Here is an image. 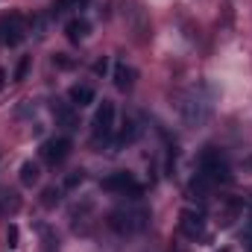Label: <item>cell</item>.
I'll return each instance as SVG.
<instances>
[{"mask_svg": "<svg viewBox=\"0 0 252 252\" xmlns=\"http://www.w3.org/2000/svg\"><path fill=\"white\" fill-rule=\"evenodd\" d=\"M176 112L188 129H199L211 121L214 112V94L208 85H190L176 94Z\"/></svg>", "mask_w": 252, "mask_h": 252, "instance_id": "1", "label": "cell"}, {"mask_svg": "<svg viewBox=\"0 0 252 252\" xmlns=\"http://www.w3.org/2000/svg\"><path fill=\"white\" fill-rule=\"evenodd\" d=\"M147 226H150V208L141 202L118 205L115 211H109V229L118 235H138Z\"/></svg>", "mask_w": 252, "mask_h": 252, "instance_id": "2", "label": "cell"}, {"mask_svg": "<svg viewBox=\"0 0 252 252\" xmlns=\"http://www.w3.org/2000/svg\"><path fill=\"white\" fill-rule=\"evenodd\" d=\"M196 167H199V173L205 176V179H211L214 185H226V182H232V167H229V158H226V153L223 150H217V147H205L202 153H199V161H196Z\"/></svg>", "mask_w": 252, "mask_h": 252, "instance_id": "3", "label": "cell"}, {"mask_svg": "<svg viewBox=\"0 0 252 252\" xmlns=\"http://www.w3.org/2000/svg\"><path fill=\"white\" fill-rule=\"evenodd\" d=\"M112 135H115V103L103 100V106L97 109V115L91 121V147L97 150L100 144L112 141Z\"/></svg>", "mask_w": 252, "mask_h": 252, "instance_id": "4", "label": "cell"}, {"mask_svg": "<svg viewBox=\"0 0 252 252\" xmlns=\"http://www.w3.org/2000/svg\"><path fill=\"white\" fill-rule=\"evenodd\" d=\"M27 35H30V21L24 15H9V18L0 21V44L18 47Z\"/></svg>", "mask_w": 252, "mask_h": 252, "instance_id": "5", "label": "cell"}, {"mask_svg": "<svg viewBox=\"0 0 252 252\" xmlns=\"http://www.w3.org/2000/svg\"><path fill=\"white\" fill-rule=\"evenodd\" d=\"M70 150H73L70 138H67V135H56V138H47V141L41 144V150H38V153H41V158H44L47 164H53V167H56V164H62L64 158L70 156Z\"/></svg>", "mask_w": 252, "mask_h": 252, "instance_id": "6", "label": "cell"}, {"mask_svg": "<svg viewBox=\"0 0 252 252\" xmlns=\"http://www.w3.org/2000/svg\"><path fill=\"white\" fill-rule=\"evenodd\" d=\"M179 232L185 238H190V241L202 238L205 235V214L196 211V208H182L179 211Z\"/></svg>", "mask_w": 252, "mask_h": 252, "instance_id": "7", "label": "cell"}, {"mask_svg": "<svg viewBox=\"0 0 252 252\" xmlns=\"http://www.w3.org/2000/svg\"><path fill=\"white\" fill-rule=\"evenodd\" d=\"M100 188L109 190V193H132V196H138V193H141V185H138V182H135V176H132V173H126V170L106 176V179L100 182Z\"/></svg>", "mask_w": 252, "mask_h": 252, "instance_id": "8", "label": "cell"}, {"mask_svg": "<svg viewBox=\"0 0 252 252\" xmlns=\"http://www.w3.org/2000/svg\"><path fill=\"white\" fill-rule=\"evenodd\" d=\"M141 132H144V126L138 124L135 118H124V126H121L118 135H115V150H124L129 144H135V141L141 138Z\"/></svg>", "mask_w": 252, "mask_h": 252, "instance_id": "9", "label": "cell"}, {"mask_svg": "<svg viewBox=\"0 0 252 252\" xmlns=\"http://www.w3.org/2000/svg\"><path fill=\"white\" fill-rule=\"evenodd\" d=\"M53 118H56V124L62 126V129H67V132L79 126L76 106H70V103H64V100H56V103H53Z\"/></svg>", "mask_w": 252, "mask_h": 252, "instance_id": "10", "label": "cell"}, {"mask_svg": "<svg viewBox=\"0 0 252 252\" xmlns=\"http://www.w3.org/2000/svg\"><path fill=\"white\" fill-rule=\"evenodd\" d=\"M135 79H138V70L126 62L115 64V88L118 91H132L135 88Z\"/></svg>", "mask_w": 252, "mask_h": 252, "instance_id": "11", "label": "cell"}, {"mask_svg": "<svg viewBox=\"0 0 252 252\" xmlns=\"http://www.w3.org/2000/svg\"><path fill=\"white\" fill-rule=\"evenodd\" d=\"M94 88L91 85H73L70 91H67V103L70 106H76V109H85V106H91L94 103Z\"/></svg>", "mask_w": 252, "mask_h": 252, "instance_id": "12", "label": "cell"}, {"mask_svg": "<svg viewBox=\"0 0 252 252\" xmlns=\"http://www.w3.org/2000/svg\"><path fill=\"white\" fill-rule=\"evenodd\" d=\"M64 35H67L70 44L85 41V35H88V21H85V18H70V21L64 24Z\"/></svg>", "mask_w": 252, "mask_h": 252, "instance_id": "13", "label": "cell"}, {"mask_svg": "<svg viewBox=\"0 0 252 252\" xmlns=\"http://www.w3.org/2000/svg\"><path fill=\"white\" fill-rule=\"evenodd\" d=\"M38 179H41V167L35 161H24L21 164V185L32 188V185H38Z\"/></svg>", "mask_w": 252, "mask_h": 252, "instance_id": "14", "label": "cell"}, {"mask_svg": "<svg viewBox=\"0 0 252 252\" xmlns=\"http://www.w3.org/2000/svg\"><path fill=\"white\" fill-rule=\"evenodd\" d=\"M214 190V182L211 179H205L202 173H196L193 179H190V193L193 196H199V199H208V193Z\"/></svg>", "mask_w": 252, "mask_h": 252, "instance_id": "15", "label": "cell"}, {"mask_svg": "<svg viewBox=\"0 0 252 252\" xmlns=\"http://www.w3.org/2000/svg\"><path fill=\"white\" fill-rule=\"evenodd\" d=\"M241 208H244V205H241L238 199H229V202H226V208H223V214H220V226H232V223H235V217L241 214Z\"/></svg>", "mask_w": 252, "mask_h": 252, "instance_id": "16", "label": "cell"}, {"mask_svg": "<svg viewBox=\"0 0 252 252\" xmlns=\"http://www.w3.org/2000/svg\"><path fill=\"white\" fill-rule=\"evenodd\" d=\"M59 202H62V188L50 185V188L41 190V205H44V208H56Z\"/></svg>", "mask_w": 252, "mask_h": 252, "instance_id": "17", "label": "cell"}, {"mask_svg": "<svg viewBox=\"0 0 252 252\" xmlns=\"http://www.w3.org/2000/svg\"><path fill=\"white\" fill-rule=\"evenodd\" d=\"M38 232H41V238H44V250L47 252H53V250H59V238L47 229V226H38Z\"/></svg>", "mask_w": 252, "mask_h": 252, "instance_id": "18", "label": "cell"}, {"mask_svg": "<svg viewBox=\"0 0 252 252\" xmlns=\"http://www.w3.org/2000/svg\"><path fill=\"white\" fill-rule=\"evenodd\" d=\"M82 182H85V170H70L64 176V188H79Z\"/></svg>", "mask_w": 252, "mask_h": 252, "instance_id": "19", "label": "cell"}, {"mask_svg": "<svg viewBox=\"0 0 252 252\" xmlns=\"http://www.w3.org/2000/svg\"><path fill=\"white\" fill-rule=\"evenodd\" d=\"M30 64H32V59H30V56H24V59L18 62V67H15V82H24V79H27V73H30Z\"/></svg>", "mask_w": 252, "mask_h": 252, "instance_id": "20", "label": "cell"}, {"mask_svg": "<svg viewBox=\"0 0 252 252\" xmlns=\"http://www.w3.org/2000/svg\"><path fill=\"white\" fill-rule=\"evenodd\" d=\"M6 241H9V250H15V247H18V226H9Z\"/></svg>", "mask_w": 252, "mask_h": 252, "instance_id": "21", "label": "cell"}, {"mask_svg": "<svg viewBox=\"0 0 252 252\" xmlns=\"http://www.w3.org/2000/svg\"><path fill=\"white\" fill-rule=\"evenodd\" d=\"M53 62L59 64V67H70V64H73V62H70V59H67V56H56Z\"/></svg>", "mask_w": 252, "mask_h": 252, "instance_id": "22", "label": "cell"}, {"mask_svg": "<svg viewBox=\"0 0 252 252\" xmlns=\"http://www.w3.org/2000/svg\"><path fill=\"white\" fill-rule=\"evenodd\" d=\"M106 67H109V62H106V59H100V62L94 64V73H106Z\"/></svg>", "mask_w": 252, "mask_h": 252, "instance_id": "23", "label": "cell"}, {"mask_svg": "<svg viewBox=\"0 0 252 252\" xmlns=\"http://www.w3.org/2000/svg\"><path fill=\"white\" fill-rule=\"evenodd\" d=\"M3 82H6V70L0 67V88H3Z\"/></svg>", "mask_w": 252, "mask_h": 252, "instance_id": "24", "label": "cell"}, {"mask_svg": "<svg viewBox=\"0 0 252 252\" xmlns=\"http://www.w3.org/2000/svg\"><path fill=\"white\" fill-rule=\"evenodd\" d=\"M247 250H250V252H252V241H250V244H247Z\"/></svg>", "mask_w": 252, "mask_h": 252, "instance_id": "25", "label": "cell"}]
</instances>
